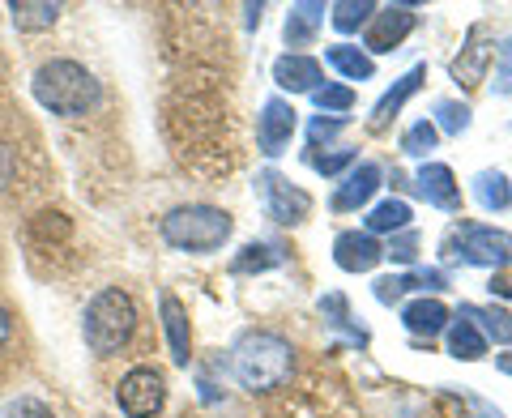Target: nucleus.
Listing matches in <instances>:
<instances>
[{
  "instance_id": "f257e3e1",
  "label": "nucleus",
  "mask_w": 512,
  "mask_h": 418,
  "mask_svg": "<svg viewBox=\"0 0 512 418\" xmlns=\"http://www.w3.org/2000/svg\"><path fill=\"white\" fill-rule=\"evenodd\" d=\"M35 99L52 111V116H86L99 107L103 86L94 82V73L77 60H47L35 73Z\"/></svg>"
},
{
  "instance_id": "f03ea898",
  "label": "nucleus",
  "mask_w": 512,
  "mask_h": 418,
  "mask_svg": "<svg viewBox=\"0 0 512 418\" xmlns=\"http://www.w3.org/2000/svg\"><path fill=\"white\" fill-rule=\"evenodd\" d=\"M291 367H295V350L286 337L278 333H244L235 346V380L252 393H269V389H282L291 380Z\"/></svg>"
},
{
  "instance_id": "7ed1b4c3",
  "label": "nucleus",
  "mask_w": 512,
  "mask_h": 418,
  "mask_svg": "<svg viewBox=\"0 0 512 418\" xmlns=\"http://www.w3.org/2000/svg\"><path fill=\"white\" fill-rule=\"evenodd\" d=\"M231 231H235V222L227 209H218V205H180L163 218L167 244L180 252H197V256L218 252L231 239Z\"/></svg>"
},
{
  "instance_id": "20e7f679",
  "label": "nucleus",
  "mask_w": 512,
  "mask_h": 418,
  "mask_svg": "<svg viewBox=\"0 0 512 418\" xmlns=\"http://www.w3.org/2000/svg\"><path fill=\"white\" fill-rule=\"evenodd\" d=\"M137 329V303L128 291H120V286H107V291H99L90 299L86 308V346L94 350V355H116L120 346H128V337H133Z\"/></svg>"
},
{
  "instance_id": "39448f33",
  "label": "nucleus",
  "mask_w": 512,
  "mask_h": 418,
  "mask_svg": "<svg viewBox=\"0 0 512 418\" xmlns=\"http://www.w3.org/2000/svg\"><path fill=\"white\" fill-rule=\"evenodd\" d=\"M444 248H457L448 256H457L461 265H478V269H504L512 265V235L483 227V222H461V227L448 235Z\"/></svg>"
},
{
  "instance_id": "423d86ee",
  "label": "nucleus",
  "mask_w": 512,
  "mask_h": 418,
  "mask_svg": "<svg viewBox=\"0 0 512 418\" xmlns=\"http://www.w3.org/2000/svg\"><path fill=\"white\" fill-rule=\"evenodd\" d=\"M256 192H261V205H265V214L282 222V227H295V222H303L312 214V197L303 188H295L286 175H278L274 167L256 175Z\"/></svg>"
},
{
  "instance_id": "0eeeda50",
  "label": "nucleus",
  "mask_w": 512,
  "mask_h": 418,
  "mask_svg": "<svg viewBox=\"0 0 512 418\" xmlns=\"http://www.w3.org/2000/svg\"><path fill=\"white\" fill-rule=\"evenodd\" d=\"M116 401H120V410L128 418H154L167 401V380L158 376L154 367H133V372L120 380Z\"/></svg>"
},
{
  "instance_id": "6e6552de",
  "label": "nucleus",
  "mask_w": 512,
  "mask_h": 418,
  "mask_svg": "<svg viewBox=\"0 0 512 418\" xmlns=\"http://www.w3.org/2000/svg\"><path fill=\"white\" fill-rule=\"evenodd\" d=\"M295 128H299V111L286 99H269L261 107V116H256V146H261V154L278 158V154H286V146H291Z\"/></svg>"
},
{
  "instance_id": "1a4fd4ad",
  "label": "nucleus",
  "mask_w": 512,
  "mask_h": 418,
  "mask_svg": "<svg viewBox=\"0 0 512 418\" xmlns=\"http://www.w3.org/2000/svg\"><path fill=\"white\" fill-rule=\"evenodd\" d=\"M414 30V9L410 5H389L372 13V26H367V52H397L406 43V35Z\"/></svg>"
},
{
  "instance_id": "9d476101",
  "label": "nucleus",
  "mask_w": 512,
  "mask_h": 418,
  "mask_svg": "<svg viewBox=\"0 0 512 418\" xmlns=\"http://www.w3.org/2000/svg\"><path fill=\"white\" fill-rule=\"evenodd\" d=\"M333 261L346 273H372L384 261V248L376 244V235H367V231H342L338 244H333Z\"/></svg>"
},
{
  "instance_id": "9b49d317",
  "label": "nucleus",
  "mask_w": 512,
  "mask_h": 418,
  "mask_svg": "<svg viewBox=\"0 0 512 418\" xmlns=\"http://www.w3.org/2000/svg\"><path fill=\"white\" fill-rule=\"evenodd\" d=\"M414 192L427 201V205H436V209H461V184H457V175L448 171L444 163H427L419 167V175H414Z\"/></svg>"
},
{
  "instance_id": "f8f14e48",
  "label": "nucleus",
  "mask_w": 512,
  "mask_h": 418,
  "mask_svg": "<svg viewBox=\"0 0 512 418\" xmlns=\"http://www.w3.org/2000/svg\"><path fill=\"white\" fill-rule=\"evenodd\" d=\"M274 82L291 94H312V90H320V82H325V69H320L316 56L286 52L274 60Z\"/></svg>"
},
{
  "instance_id": "ddd939ff",
  "label": "nucleus",
  "mask_w": 512,
  "mask_h": 418,
  "mask_svg": "<svg viewBox=\"0 0 512 418\" xmlns=\"http://www.w3.org/2000/svg\"><path fill=\"white\" fill-rule=\"evenodd\" d=\"M495 60V47H487V30L474 26L466 35V47H461V56L453 60V82L457 86H478L487 77V64Z\"/></svg>"
},
{
  "instance_id": "4468645a",
  "label": "nucleus",
  "mask_w": 512,
  "mask_h": 418,
  "mask_svg": "<svg viewBox=\"0 0 512 418\" xmlns=\"http://www.w3.org/2000/svg\"><path fill=\"white\" fill-rule=\"evenodd\" d=\"M380 180H384V171H380L376 163H355L346 180L338 184V192H333V209H338V214H350V209L367 205V201L376 197Z\"/></svg>"
},
{
  "instance_id": "2eb2a0df",
  "label": "nucleus",
  "mask_w": 512,
  "mask_h": 418,
  "mask_svg": "<svg viewBox=\"0 0 512 418\" xmlns=\"http://www.w3.org/2000/svg\"><path fill=\"white\" fill-rule=\"evenodd\" d=\"M427 82V64H414V69L402 77V82H397L389 94H384V99L372 107V120H367V128H372V133H384V128L393 124V116L397 111L406 107V99H414V94H419V86Z\"/></svg>"
},
{
  "instance_id": "dca6fc26",
  "label": "nucleus",
  "mask_w": 512,
  "mask_h": 418,
  "mask_svg": "<svg viewBox=\"0 0 512 418\" xmlns=\"http://www.w3.org/2000/svg\"><path fill=\"white\" fill-rule=\"evenodd\" d=\"M158 303H163V329H167L171 359L180 363V367H188V359H192V329H188V312H184V303L175 299V295H163Z\"/></svg>"
},
{
  "instance_id": "f3484780",
  "label": "nucleus",
  "mask_w": 512,
  "mask_h": 418,
  "mask_svg": "<svg viewBox=\"0 0 512 418\" xmlns=\"http://www.w3.org/2000/svg\"><path fill=\"white\" fill-rule=\"evenodd\" d=\"M402 320H406V329L414 333V337H436V333H444L448 329V308L440 299H414V303H406L402 308Z\"/></svg>"
},
{
  "instance_id": "a211bd4d",
  "label": "nucleus",
  "mask_w": 512,
  "mask_h": 418,
  "mask_svg": "<svg viewBox=\"0 0 512 418\" xmlns=\"http://www.w3.org/2000/svg\"><path fill=\"white\" fill-rule=\"evenodd\" d=\"M448 355H453V359H466V363H478V359L487 355V337L478 333L474 320L457 316L453 325H448Z\"/></svg>"
},
{
  "instance_id": "6ab92c4d",
  "label": "nucleus",
  "mask_w": 512,
  "mask_h": 418,
  "mask_svg": "<svg viewBox=\"0 0 512 418\" xmlns=\"http://www.w3.org/2000/svg\"><path fill=\"white\" fill-rule=\"evenodd\" d=\"M325 64L329 69H338L342 77H350V82H367V77L376 73L372 56L359 52V47H350V43H329L325 47Z\"/></svg>"
},
{
  "instance_id": "aec40b11",
  "label": "nucleus",
  "mask_w": 512,
  "mask_h": 418,
  "mask_svg": "<svg viewBox=\"0 0 512 418\" xmlns=\"http://www.w3.org/2000/svg\"><path fill=\"white\" fill-rule=\"evenodd\" d=\"M325 5H316V0H303V5L291 9V18H286V43L291 47H308L316 39L320 22H325Z\"/></svg>"
},
{
  "instance_id": "412c9836",
  "label": "nucleus",
  "mask_w": 512,
  "mask_h": 418,
  "mask_svg": "<svg viewBox=\"0 0 512 418\" xmlns=\"http://www.w3.org/2000/svg\"><path fill=\"white\" fill-rule=\"evenodd\" d=\"M410 227V205L402 197H389L380 201L372 214H367V235H397Z\"/></svg>"
},
{
  "instance_id": "4be33fe9",
  "label": "nucleus",
  "mask_w": 512,
  "mask_h": 418,
  "mask_svg": "<svg viewBox=\"0 0 512 418\" xmlns=\"http://www.w3.org/2000/svg\"><path fill=\"white\" fill-rule=\"evenodd\" d=\"M461 316L474 320L483 337H495L500 346H512V316L508 312H500V308H474V303H466Z\"/></svg>"
},
{
  "instance_id": "5701e85b",
  "label": "nucleus",
  "mask_w": 512,
  "mask_h": 418,
  "mask_svg": "<svg viewBox=\"0 0 512 418\" xmlns=\"http://www.w3.org/2000/svg\"><path fill=\"white\" fill-rule=\"evenodd\" d=\"M372 13H376L372 0H338V5H329V22L342 35H355L363 22H372Z\"/></svg>"
},
{
  "instance_id": "b1692460",
  "label": "nucleus",
  "mask_w": 512,
  "mask_h": 418,
  "mask_svg": "<svg viewBox=\"0 0 512 418\" xmlns=\"http://www.w3.org/2000/svg\"><path fill=\"white\" fill-rule=\"evenodd\" d=\"M474 197L483 201V209H508L512 205V188L500 171H483L474 175Z\"/></svg>"
},
{
  "instance_id": "393cba45",
  "label": "nucleus",
  "mask_w": 512,
  "mask_h": 418,
  "mask_svg": "<svg viewBox=\"0 0 512 418\" xmlns=\"http://www.w3.org/2000/svg\"><path fill=\"white\" fill-rule=\"evenodd\" d=\"M13 26L22 30H43L60 18V5H47V0H22V5H13Z\"/></svg>"
},
{
  "instance_id": "a878e982",
  "label": "nucleus",
  "mask_w": 512,
  "mask_h": 418,
  "mask_svg": "<svg viewBox=\"0 0 512 418\" xmlns=\"http://www.w3.org/2000/svg\"><path fill=\"white\" fill-rule=\"evenodd\" d=\"M286 256H282V248H274V244H248L244 252L235 256V273H261V269H274V265H282Z\"/></svg>"
},
{
  "instance_id": "bb28decb",
  "label": "nucleus",
  "mask_w": 512,
  "mask_h": 418,
  "mask_svg": "<svg viewBox=\"0 0 512 418\" xmlns=\"http://www.w3.org/2000/svg\"><path fill=\"white\" fill-rule=\"evenodd\" d=\"M436 141H440L436 124H431V120H414L406 133H402V154H410V158H427L431 150H436Z\"/></svg>"
},
{
  "instance_id": "cd10ccee",
  "label": "nucleus",
  "mask_w": 512,
  "mask_h": 418,
  "mask_svg": "<svg viewBox=\"0 0 512 418\" xmlns=\"http://www.w3.org/2000/svg\"><path fill=\"white\" fill-rule=\"evenodd\" d=\"M436 133H448V137H461L470 128V107L466 103H453V99H440L436 103Z\"/></svg>"
},
{
  "instance_id": "c85d7f7f",
  "label": "nucleus",
  "mask_w": 512,
  "mask_h": 418,
  "mask_svg": "<svg viewBox=\"0 0 512 418\" xmlns=\"http://www.w3.org/2000/svg\"><path fill=\"white\" fill-rule=\"evenodd\" d=\"M312 103L325 111V116H333V111H350L355 107V90L350 86H333V82H325L320 90H312Z\"/></svg>"
},
{
  "instance_id": "c756f323",
  "label": "nucleus",
  "mask_w": 512,
  "mask_h": 418,
  "mask_svg": "<svg viewBox=\"0 0 512 418\" xmlns=\"http://www.w3.org/2000/svg\"><path fill=\"white\" fill-rule=\"evenodd\" d=\"M320 312H325V320L333 329H346L355 342H367V333L359 325H350V312H346V295H325L320 299Z\"/></svg>"
},
{
  "instance_id": "7c9ffc66",
  "label": "nucleus",
  "mask_w": 512,
  "mask_h": 418,
  "mask_svg": "<svg viewBox=\"0 0 512 418\" xmlns=\"http://www.w3.org/2000/svg\"><path fill=\"white\" fill-rule=\"evenodd\" d=\"M384 256H389V261H397V265H414V256H419V231H414V227L397 231V235L389 239V248H384Z\"/></svg>"
},
{
  "instance_id": "2f4dec72",
  "label": "nucleus",
  "mask_w": 512,
  "mask_h": 418,
  "mask_svg": "<svg viewBox=\"0 0 512 418\" xmlns=\"http://www.w3.org/2000/svg\"><path fill=\"white\" fill-rule=\"evenodd\" d=\"M495 94H512V39L500 43V52H495Z\"/></svg>"
},
{
  "instance_id": "473e14b6",
  "label": "nucleus",
  "mask_w": 512,
  "mask_h": 418,
  "mask_svg": "<svg viewBox=\"0 0 512 418\" xmlns=\"http://www.w3.org/2000/svg\"><path fill=\"white\" fill-rule=\"evenodd\" d=\"M355 163H359L355 150H338V154H312V167H316L320 175H338V171L355 167Z\"/></svg>"
},
{
  "instance_id": "72a5a7b5",
  "label": "nucleus",
  "mask_w": 512,
  "mask_h": 418,
  "mask_svg": "<svg viewBox=\"0 0 512 418\" xmlns=\"http://www.w3.org/2000/svg\"><path fill=\"white\" fill-rule=\"evenodd\" d=\"M5 418H56L52 406H43L39 397H18L5 406Z\"/></svg>"
},
{
  "instance_id": "f704fd0d",
  "label": "nucleus",
  "mask_w": 512,
  "mask_h": 418,
  "mask_svg": "<svg viewBox=\"0 0 512 418\" xmlns=\"http://www.w3.org/2000/svg\"><path fill=\"white\" fill-rule=\"evenodd\" d=\"M342 128H346V116H316L312 120V128H308V141H312V150L320 146V141H329V137H338L342 133Z\"/></svg>"
},
{
  "instance_id": "c9c22d12",
  "label": "nucleus",
  "mask_w": 512,
  "mask_h": 418,
  "mask_svg": "<svg viewBox=\"0 0 512 418\" xmlns=\"http://www.w3.org/2000/svg\"><path fill=\"white\" fill-rule=\"evenodd\" d=\"M406 291H410V278H406V273H402V278H380V282H376V299H380V303H397Z\"/></svg>"
},
{
  "instance_id": "e433bc0d",
  "label": "nucleus",
  "mask_w": 512,
  "mask_h": 418,
  "mask_svg": "<svg viewBox=\"0 0 512 418\" xmlns=\"http://www.w3.org/2000/svg\"><path fill=\"white\" fill-rule=\"evenodd\" d=\"M13 175H18V154H13L9 146H0V192L13 184Z\"/></svg>"
},
{
  "instance_id": "4c0bfd02",
  "label": "nucleus",
  "mask_w": 512,
  "mask_h": 418,
  "mask_svg": "<svg viewBox=\"0 0 512 418\" xmlns=\"http://www.w3.org/2000/svg\"><path fill=\"white\" fill-rule=\"evenodd\" d=\"M491 295L512 299V273H495V278H491Z\"/></svg>"
},
{
  "instance_id": "58836bf2",
  "label": "nucleus",
  "mask_w": 512,
  "mask_h": 418,
  "mask_svg": "<svg viewBox=\"0 0 512 418\" xmlns=\"http://www.w3.org/2000/svg\"><path fill=\"white\" fill-rule=\"evenodd\" d=\"M9 329H13V325H9V312H5V308H0V346H5V342H9Z\"/></svg>"
},
{
  "instance_id": "ea45409f",
  "label": "nucleus",
  "mask_w": 512,
  "mask_h": 418,
  "mask_svg": "<svg viewBox=\"0 0 512 418\" xmlns=\"http://www.w3.org/2000/svg\"><path fill=\"white\" fill-rule=\"evenodd\" d=\"M495 367H500L504 376H512V350H508V355H495Z\"/></svg>"
}]
</instances>
